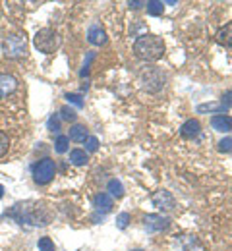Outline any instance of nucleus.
Listing matches in <instances>:
<instances>
[{
  "label": "nucleus",
  "instance_id": "nucleus-11",
  "mask_svg": "<svg viewBox=\"0 0 232 251\" xmlns=\"http://www.w3.org/2000/svg\"><path fill=\"white\" fill-rule=\"evenodd\" d=\"M87 41L91 45H95V47H101V45L106 43V33L101 25H91L89 31H87Z\"/></svg>",
  "mask_w": 232,
  "mask_h": 251
},
{
  "label": "nucleus",
  "instance_id": "nucleus-29",
  "mask_svg": "<svg viewBox=\"0 0 232 251\" xmlns=\"http://www.w3.org/2000/svg\"><path fill=\"white\" fill-rule=\"evenodd\" d=\"M58 127H60V120H58V116H56V114H52V116L49 118V129L58 131Z\"/></svg>",
  "mask_w": 232,
  "mask_h": 251
},
{
  "label": "nucleus",
  "instance_id": "nucleus-28",
  "mask_svg": "<svg viewBox=\"0 0 232 251\" xmlns=\"http://www.w3.org/2000/svg\"><path fill=\"white\" fill-rule=\"evenodd\" d=\"M221 104H223L227 110H231V108H232V91H227V93L223 95V100H221Z\"/></svg>",
  "mask_w": 232,
  "mask_h": 251
},
{
  "label": "nucleus",
  "instance_id": "nucleus-32",
  "mask_svg": "<svg viewBox=\"0 0 232 251\" xmlns=\"http://www.w3.org/2000/svg\"><path fill=\"white\" fill-rule=\"evenodd\" d=\"M133 251H143V250H133Z\"/></svg>",
  "mask_w": 232,
  "mask_h": 251
},
{
  "label": "nucleus",
  "instance_id": "nucleus-17",
  "mask_svg": "<svg viewBox=\"0 0 232 251\" xmlns=\"http://www.w3.org/2000/svg\"><path fill=\"white\" fill-rule=\"evenodd\" d=\"M87 153L85 151H81V149H74L72 153H70V162L74 164V166H85L87 164Z\"/></svg>",
  "mask_w": 232,
  "mask_h": 251
},
{
  "label": "nucleus",
  "instance_id": "nucleus-27",
  "mask_svg": "<svg viewBox=\"0 0 232 251\" xmlns=\"http://www.w3.org/2000/svg\"><path fill=\"white\" fill-rule=\"evenodd\" d=\"M128 222H130V215H128V213H120L118 219H116V226H118L120 230H124V228L128 226Z\"/></svg>",
  "mask_w": 232,
  "mask_h": 251
},
{
  "label": "nucleus",
  "instance_id": "nucleus-9",
  "mask_svg": "<svg viewBox=\"0 0 232 251\" xmlns=\"http://www.w3.org/2000/svg\"><path fill=\"white\" fill-rule=\"evenodd\" d=\"M93 207L99 211L101 215L110 213V209H112V197L108 193H97L93 197Z\"/></svg>",
  "mask_w": 232,
  "mask_h": 251
},
{
  "label": "nucleus",
  "instance_id": "nucleus-25",
  "mask_svg": "<svg viewBox=\"0 0 232 251\" xmlns=\"http://www.w3.org/2000/svg\"><path fill=\"white\" fill-rule=\"evenodd\" d=\"M219 151H221V153H231L232 151V139L231 137H225V139H221V141H219Z\"/></svg>",
  "mask_w": 232,
  "mask_h": 251
},
{
  "label": "nucleus",
  "instance_id": "nucleus-16",
  "mask_svg": "<svg viewBox=\"0 0 232 251\" xmlns=\"http://www.w3.org/2000/svg\"><path fill=\"white\" fill-rule=\"evenodd\" d=\"M180 242L184 246V251H203V246L199 244V240L194 238V236H182Z\"/></svg>",
  "mask_w": 232,
  "mask_h": 251
},
{
  "label": "nucleus",
  "instance_id": "nucleus-2",
  "mask_svg": "<svg viewBox=\"0 0 232 251\" xmlns=\"http://www.w3.org/2000/svg\"><path fill=\"white\" fill-rule=\"evenodd\" d=\"M35 49L43 54H52L60 47V37L54 29H39L33 37Z\"/></svg>",
  "mask_w": 232,
  "mask_h": 251
},
{
  "label": "nucleus",
  "instance_id": "nucleus-1",
  "mask_svg": "<svg viewBox=\"0 0 232 251\" xmlns=\"http://www.w3.org/2000/svg\"><path fill=\"white\" fill-rule=\"evenodd\" d=\"M133 52L137 58L145 60V62H155L159 58H163L165 54V43L161 37L157 35H151V33H145V35H139L133 43Z\"/></svg>",
  "mask_w": 232,
  "mask_h": 251
},
{
  "label": "nucleus",
  "instance_id": "nucleus-3",
  "mask_svg": "<svg viewBox=\"0 0 232 251\" xmlns=\"http://www.w3.org/2000/svg\"><path fill=\"white\" fill-rule=\"evenodd\" d=\"M165 74L161 72V68L157 66H149L141 72V83H143V89L149 91V93H157L165 87Z\"/></svg>",
  "mask_w": 232,
  "mask_h": 251
},
{
  "label": "nucleus",
  "instance_id": "nucleus-21",
  "mask_svg": "<svg viewBox=\"0 0 232 251\" xmlns=\"http://www.w3.org/2000/svg\"><path fill=\"white\" fill-rule=\"evenodd\" d=\"M97 149H99V139L93 137V135H89V137L85 139V151H87V153H95Z\"/></svg>",
  "mask_w": 232,
  "mask_h": 251
},
{
  "label": "nucleus",
  "instance_id": "nucleus-30",
  "mask_svg": "<svg viewBox=\"0 0 232 251\" xmlns=\"http://www.w3.org/2000/svg\"><path fill=\"white\" fill-rule=\"evenodd\" d=\"M141 6H145V2H130V8H133V10H137Z\"/></svg>",
  "mask_w": 232,
  "mask_h": 251
},
{
  "label": "nucleus",
  "instance_id": "nucleus-13",
  "mask_svg": "<svg viewBox=\"0 0 232 251\" xmlns=\"http://www.w3.org/2000/svg\"><path fill=\"white\" fill-rule=\"evenodd\" d=\"M215 39H217L219 45H223V47H227V49H232V22L227 24V25H223V27L217 31Z\"/></svg>",
  "mask_w": 232,
  "mask_h": 251
},
{
  "label": "nucleus",
  "instance_id": "nucleus-12",
  "mask_svg": "<svg viewBox=\"0 0 232 251\" xmlns=\"http://www.w3.org/2000/svg\"><path fill=\"white\" fill-rule=\"evenodd\" d=\"M211 126H213L217 131L229 133V131H232V118L231 116H227V114H217V116H213Z\"/></svg>",
  "mask_w": 232,
  "mask_h": 251
},
{
  "label": "nucleus",
  "instance_id": "nucleus-4",
  "mask_svg": "<svg viewBox=\"0 0 232 251\" xmlns=\"http://www.w3.org/2000/svg\"><path fill=\"white\" fill-rule=\"evenodd\" d=\"M54 174H56V164L52 158H43L33 166V180L41 186L49 184L54 178Z\"/></svg>",
  "mask_w": 232,
  "mask_h": 251
},
{
  "label": "nucleus",
  "instance_id": "nucleus-6",
  "mask_svg": "<svg viewBox=\"0 0 232 251\" xmlns=\"http://www.w3.org/2000/svg\"><path fill=\"white\" fill-rule=\"evenodd\" d=\"M151 203H153V207H157V209L163 211V213H170V211L176 207V201H174L172 193L166 191V189L155 191V193L151 195Z\"/></svg>",
  "mask_w": 232,
  "mask_h": 251
},
{
  "label": "nucleus",
  "instance_id": "nucleus-20",
  "mask_svg": "<svg viewBox=\"0 0 232 251\" xmlns=\"http://www.w3.org/2000/svg\"><path fill=\"white\" fill-rule=\"evenodd\" d=\"M56 153H66L68 151V145H70V139H68V135H58V139H56Z\"/></svg>",
  "mask_w": 232,
  "mask_h": 251
},
{
  "label": "nucleus",
  "instance_id": "nucleus-19",
  "mask_svg": "<svg viewBox=\"0 0 232 251\" xmlns=\"http://www.w3.org/2000/svg\"><path fill=\"white\" fill-rule=\"evenodd\" d=\"M108 195L110 197H122L124 195V186H122V182L120 180H110L108 182Z\"/></svg>",
  "mask_w": 232,
  "mask_h": 251
},
{
  "label": "nucleus",
  "instance_id": "nucleus-8",
  "mask_svg": "<svg viewBox=\"0 0 232 251\" xmlns=\"http://www.w3.org/2000/svg\"><path fill=\"white\" fill-rule=\"evenodd\" d=\"M18 89V79L10 74H0V100Z\"/></svg>",
  "mask_w": 232,
  "mask_h": 251
},
{
  "label": "nucleus",
  "instance_id": "nucleus-7",
  "mask_svg": "<svg viewBox=\"0 0 232 251\" xmlns=\"http://www.w3.org/2000/svg\"><path fill=\"white\" fill-rule=\"evenodd\" d=\"M143 224H145V228L149 232H163L170 226V220L163 217V215H147L143 219Z\"/></svg>",
  "mask_w": 232,
  "mask_h": 251
},
{
  "label": "nucleus",
  "instance_id": "nucleus-18",
  "mask_svg": "<svg viewBox=\"0 0 232 251\" xmlns=\"http://www.w3.org/2000/svg\"><path fill=\"white\" fill-rule=\"evenodd\" d=\"M145 6H147V12H149L151 16H161L163 10H165V4H163L161 0H149Z\"/></svg>",
  "mask_w": 232,
  "mask_h": 251
},
{
  "label": "nucleus",
  "instance_id": "nucleus-5",
  "mask_svg": "<svg viewBox=\"0 0 232 251\" xmlns=\"http://www.w3.org/2000/svg\"><path fill=\"white\" fill-rule=\"evenodd\" d=\"M27 52V43L22 35H10L8 39H4V54L10 58H20L26 56Z\"/></svg>",
  "mask_w": 232,
  "mask_h": 251
},
{
  "label": "nucleus",
  "instance_id": "nucleus-24",
  "mask_svg": "<svg viewBox=\"0 0 232 251\" xmlns=\"http://www.w3.org/2000/svg\"><path fill=\"white\" fill-rule=\"evenodd\" d=\"M8 147H10V139H8V135L0 129V157H4V155L8 153Z\"/></svg>",
  "mask_w": 232,
  "mask_h": 251
},
{
  "label": "nucleus",
  "instance_id": "nucleus-15",
  "mask_svg": "<svg viewBox=\"0 0 232 251\" xmlns=\"http://www.w3.org/2000/svg\"><path fill=\"white\" fill-rule=\"evenodd\" d=\"M199 114H205V112H213V114H225L227 108L221 104V102H205V104H199L198 106Z\"/></svg>",
  "mask_w": 232,
  "mask_h": 251
},
{
  "label": "nucleus",
  "instance_id": "nucleus-14",
  "mask_svg": "<svg viewBox=\"0 0 232 251\" xmlns=\"http://www.w3.org/2000/svg\"><path fill=\"white\" fill-rule=\"evenodd\" d=\"M87 137H89V129H87L85 126L76 124V126H72V127H70V137H68V139L81 143V141H85Z\"/></svg>",
  "mask_w": 232,
  "mask_h": 251
},
{
  "label": "nucleus",
  "instance_id": "nucleus-22",
  "mask_svg": "<svg viewBox=\"0 0 232 251\" xmlns=\"http://www.w3.org/2000/svg\"><path fill=\"white\" fill-rule=\"evenodd\" d=\"M60 118H62V120H66V122H76L77 114H76V110H72L70 106H64V108L60 110Z\"/></svg>",
  "mask_w": 232,
  "mask_h": 251
},
{
  "label": "nucleus",
  "instance_id": "nucleus-31",
  "mask_svg": "<svg viewBox=\"0 0 232 251\" xmlns=\"http://www.w3.org/2000/svg\"><path fill=\"white\" fill-rule=\"evenodd\" d=\"M2 195H4V188L0 186V199H2Z\"/></svg>",
  "mask_w": 232,
  "mask_h": 251
},
{
  "label": "nucleus",
  "instance_id": "nucleus-10",
  "mask_svg": "<svg viewBox=\"0 0 232 251\" xmlns=\"http://www.w3.org/2000/svg\"><path fill=\"white\" fill-rule=\"evenodd\" d=\"M199 131H201V126H199L198 120H194V118H190V120H186L182 127H180V135L182 137H186V139H194V137H198Z\"/></svg>",
  "mask_w": 232,
  "mask_h": 251
},
{
  "label": "nucleus",
  "instance_id": "nucleus-23",
  "mask_svg": "<svg viewBox=\"0 0 232 251\" xmlns=\"http://www.w3.org/2000/svg\"><path fill=\"white\" fill-rule=\"evenodd\" d=\"M37 246H39V251H54V242L51 238H41Z\"/></svg>",
  "mask_w": 232,
  "mask_h": 251
},
{
  "label": "nucleus",
  "instance_id": "nucleus-26",
  "mask_svg": "<svg viewBox=\"0 0 232 251\" xmlns=\"http://www.w3.org/2000/svg\"><path fill=\"white\" fill-rule=\"evenodd\" d=\"M66 100H68V102H72V104H76L77 108H81V106H83V99H81L79 95H76V93H68Z\"/></svg>",
  "mask_w": 232,
  "mask_h": 251
}]
</instances>
